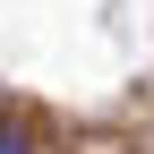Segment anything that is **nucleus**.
Instances as JSON below:
<instances>
[{"label": "nucleus", "instance_id": "f257e3e1", "mask_svg": "<svg viewBox=\"0 0 154 154\" xmlns=\"http://www.w3.org/2000/svg\"><path fill=\"white\" fill-rule=\"evenodd\" d=\"M0 154H26V137H17V128H0Z\"/></svg>", "mask_w": 154, "mask_h": 154}]
</instances>
